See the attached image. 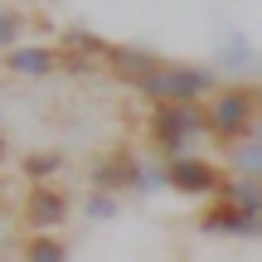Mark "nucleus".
I'll return each mask as SVG.
<instances>
[{
  "mask_svg": "<svg viewBox=\"0 0 262 262\" xmlns=\"http://www.w3.org/2000/svg\"><path fill=\"white\" fill-rule=\"evenodd\" d=\"M0 68L15 78H49V73H58V49L54 44H19L0 58Z\"/></svg>",
  "mask_w": 262,
  "mask_h": 262,
  "instance_id": "1a4fd4ad",
  "label": "nucleus"
},
{
  "mask_svg": "<svg viewBox=\"0 0 262 262\" xmlns=\"http://www.w3.org/2000/svg\"><path fill=\"white\" fill-rule=\"evenodd\" d=\"M58 68H63V73H93L97 63H88V58H78V54H68V49H58Z\"/></svg>",
  "mask_w": 262,
  "mask_h": 262,
  "instance_id": "a211bd4d",
  "label": "nucleus"
},
{
  "mask_svg": "<svg viewBox=\"0 0 262 262\" xmlns=\"http://www.w3.org/2000/svg\"><path fill=\"white\" fill-rule=\"evenodd\" d=\"M10 156V136H5V126H0V160Z\"/></svg>",
  "mask_w": 262,
  "mask_h": 262,
  "instance_id": "6ab92c4d",
  "label": "nucleus"
},
{
  "mask_svg": "<svg viewBox=\"0 0 262 262\" xmlns=\"http://www.w3.org/2000/svg\"><path fill=\"white\" fill-rule=\"evenodd\" d=\"M219 204L238 209V214L262 219V185H257V180H243V175H228L224 189H219Z\"/></svg>",
  "mask_w": 262,
  "mask_h": 262,
  "instance_id": "9b49d317",
  "label": "nucleus"
},
{
  "mask_svg": "<svg viewBox=\"0 0 262 262\" xmlns=\"http://www.w3.org/2000/svg\"><path fill=\"white\" fill-rule=\"evenodd\" d=\"M58 170H63V150H29V156H19V175L29 185H54Z\"/></svg>",
  "mask_w": 262,
  "mask_h": 262,
  "instance_id": "ddd939ff",
  "label": "nucleus"
},
{
  "mask_svg": "<svg viewBox=\"0 0 262 262\" xmlns=\"http://www.w3.org/2000/svg\"><path fill=\"white\" fill-rule=\"evenodd\" d=\"M83 214L93 219V224H107V219L122 214V194H112V189H88L83 194Z\"/></svg>",
  "mask_w": 262,
  "mask_h": 262,
  "instance_id": "dca6fc26",
  "label": "nucleus"
},
{
  "mask_svg": "<svg viewBox=\"0 0 262 262\" xmlns=\"http://www.w3.org/2000/svg\"><path fill=\"white\" fill-rule=\"evenodd\" d=\"M194 228L204 238H238V243H257V238H262V219L238 214V209L219 204V199H209V209L194 219Z\"/></svg>",
  "mask_w": 262,
  "mask_h": 262,
  "instance_id": "0eeeda50",
  "label": "nucleus"
},
{
  "mask_svg": "<svg viewBox=\"0 0 262 262\" xmlns=\"http://www.w3.org/2000/svg\"><path fill=\"white\" fill-rule=\"evenodd\" d=\"M25 25H29V19L19 15L15 5H0V54H10V49L25 44Z\"/></svg>",
  "mask_w": 262,
  "mask_h": 262,
  "instance_id": "f3484780",
  "label": "nucleus"
},
{
  "mask_svg": "<svg viewBox=\"0 0 262 262\" xmlns=\"http://www.w3.org/2000/svg\"><path fill=\"white\" fill-rule=\"evenodd\" d=\"M224 170H233V175L262 185V141L253 136V141H243V146H228L224 150Z\"/></svg>",
  "mask_w": 262,
  "mask_h": 262,
  "instance_id": "f8f14e48",
  "label": "nucleus"
},
{
  "mask_svg": "<svg viewBox=\"0 0 262 262\" xmlns=\"http://www.w3.org/2000/svg\"><path fill=\"white\" fill-rule=\"evenodd\" d=\"M0 204H5V180H0Z\"/></svg>",
  "mask_w": 262,
  "mask_h": 262,
  "instance_id": "aec40b11",
  "label": "nucleus"
},
{
  "mask_svg": "<svg viewBox=\"0 0 262 262\" xmlns=\"http://www.w3.org/2000/svg\"><path fill=\"white\" fill-rule=\"evenodd\" d=\"M58 49H68V54L88 58V63H107V49H112V44H107V39H97L93 29L73 25V29H68V34H63V44H58Z\"/></svg>",
  "mask_w": 262,
  "mask_h": 262,
  "instance_id": "4468645a",
  "label": "nucleus"
},
{
  "mask_svg": "<svg viewBox=\"0 0 262 262\" xmlns=\"http://www.w3.org/2000/svg\"><path fill=\"white\" fill-rule=\"evenodd\" d=\"M257 63V49L248 44V34H238V29H228V39H219L214 49V68L219 73H243V68Z\"/></svg>",
  "mask_w": 262,
  "mask_h": 262,
  "instance_id": "9d476101",
  "label": "nucleus"
},
{
  "mask_svg": "<svg viewBox=\"0 0 262 262\" xmlns=\"http://www.w3.org/2000/svg\"><path fill=\"white\" fill-rule=\"evenodd\" d=\"M224 180H228V170L219 160H209V156H194V150L165 160V189H175L185 199H219Z\"/></svg>",
  "mask_w": 262,
  "mask_h": 262,
  "instance_id": "39448f33",
  "label": "nucleus"
},
{
  "mask_svg": "<svg viewBox=\"0 0 262 262\" xmlns=\"http://www.w3.org/2000/svg\"><path fill=\"white\" fill-rule=\"evenodd\" d=\"M204 107H209V141L224 150L243 146L262 122V83H224Z\"/></svg>",
  "mask_w": 262,
  "mask_h": 262,
  "instance_id": "f03ea898",
  "label": "nucleus"
},
{
  "mask_svg": "<svg viewBox=\"0 0 262 262\" xmlns=\"http://www.w3.org/2000/svg\"><path fill=\"white\" fill-rule=\"evenodd\" d=\"M160 63H165V54L141 49V44H112V49H107V68H112V78L126 83V88H136L141 78H150Z\"/></svg>",
  "mask_w": 262,
  "mask_h": 262,
  "instance_id": "6e6552de",
  "label": "nucleus"
},
{
  "mask_svg": "<svg viewBox=\"0 0 262 262\" xmlns=\"http://www.w3.org/2000/svg\"><path fill=\"white\" fill-rule=\"evenodd\" d=\"M219 88H224V78H219L214 63H175V58H165V63L150 78H141L131 93L146 107H165V102H209Z\"/></svg>",
  "mask_w": 262,
  "mask_h": 262,
  "instance_id": "f257e3e1",
  "label": "nucleus"
},
{
  "mask_svg": "<svg viewBox=\"0 0 262 262\" xmlns=\"http://www.w3.org/2000/svg\"><path fill=\"white\" fill-rule=\"evenodd\" d=\"M150 165L141 160V150L131 141H117L102 156L88 165V189H112V194H131V189H146Z\"/></svg>",
  "mask_w": 262,
  "mask_h": 262,
  "instance_id": "20e7f679",
  "label": "nucleus"
},
{
  "mask_svg": "<svg viewBox=\"0 0 262 262\" xmlns=\"http://www.w3.org/2000/svg\"><path fill=\"white\" fill-rule=\"evenodd\" d=\"M199 136H209V107L204 102H165L146 112V146L160 156V165L175 156H189Z\"/></svg>",
  "mask_w": 262,
  "mask_h": 262,
  "instance_id": "7ed1b4c3",
  "label": "nucleus"
},
{
  "mask_svg": "<svg viewBox=\"0 0 262 262\" xmlns=\"http://www.w3.org/2000/svg\"><path fill=\"white\" fill-rule=\"evenodd\" d=\"M19 219H25L29 233H58V228L73 219V194L63 185H29L19 199Z\"/></svg>",
  "mask_w": 262,
  "mask_h": 262,
  "instance_id": "423d86ee",
  "label": "nucleus"
},
{
  "mask_svg": "<svg viewBox=\"0 0 262 262\" xmlns=\"http://www.w3.org/2000/svg\"><path fill=\"white\" fill-rule=\"evenodd\" d=\"M25 262H68V243L58 233H29Z\"/></svg>",
  "mask_w": 262,
  "mask_h": 262,
  "instance_id": "2eb2a0df",
  "label": "nucleus"
},
{
  "mask_svg": "<svg viewBox=\"0 0 262 262\" xmlns=\"http://www.w3.org/2000/svg\"><path fill=\"white\" fill-rule=\"evenodd\" d=\"M15 5H19V0H15Z\"/></svg>",
  "mask_w": 262,
  "mask_h": 262,
  "instance_id": "412c9836",
  "label": "nucleus"
}]
</instances>
